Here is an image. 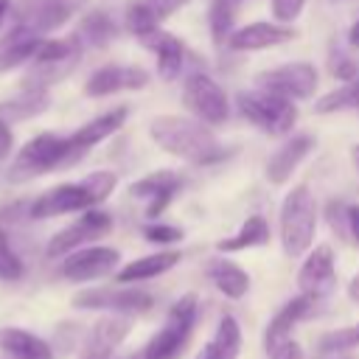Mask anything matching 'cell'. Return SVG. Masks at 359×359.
<instances>
[{"mask_svg":"<svg viewBox=\"0 0 359 359\" xmlns=\"http://www.w3.org/2000/svg\"><path fill=\"white\" fill-rule=\"evenodd\" d=\"M22 275H25L22 258L14 252L6 230L0 227V280H20Z\"/></svg>","mask_w":359,"mask_h":359,"instance_id":"33","label":"cell"},{"mask_svg":"<svg viewBox=\"0 0 359 359\" xmlns=\"http://www.w3.org/2000/svg\"><path fill=\"white\" fill-rule=\"evenodd\" d=\"M0 348L11 359H53V348L42 337L14 325L0 328Z\"/></svg>","mask_w":359,"mask_h":359,"instance_id":"22","label":"cell"},{"mask_svg":"<svg viewBox=\"0 0 359 359\" xmlns=\"http://www.w3.org/2000/svg\"><path fill=\"white\" fill-rule=\"evenodd\" d=\"M238 112L264 135H289L297 123L294 101H286L280 95L264 93V90H244L236 98Z\"/></svg>","mask_w":359,"mask_h":359,"instance_id":"5","label":"cell"},{"mask_svg":"<svg viewBox=\"0 0 359 359\" xmlns=\"http://www.w3.org/2000/svg\"><path fill=\"white\" fill-rule=\"evenodd\" d=\"M348 297H351L353 303H359V275H356V278L348 283Z\"/></svg>","mask_w":359,"mask_h":359,"instance_id":"41","label":"cell"},{"mask_svg":"<svg viewBox=\"0 0 359 359\" xmlns=\"http://www.w3.org/2000/svg\"><path fill=\"white\" fill-rule=\"evenodd\" d=\"M129 328H132L129 325V317H118V314L101 317L90 328V334H87V339L81 345L79 359H112L115 356V348L126 339Z\"/></svg>","mask_w":359,"mask_h":359,"instance_id":"15","label":"cell"},{"mask_svg":"<svg viewBox=\"0 0 359 359\" xmlns=\"http://www.w3.org/2000/svg\"><path fill=\"white\" fill-rule=\"evenodd\" d=\"M126 118H129V109H126V107H115V109H109V112L95 115V118L87 121L84 126H79L70 137H73L76 146H81L84 151H90L93 146H98L101 140H107L109 135H115V132L126 123Z\"/></svg>","mask_w":359,"mask_h":359,"instance_id":"23","label":"cell"},{"mask_svg":"<svg viewBox=\"0 0 359 359\" xmlns=\"http://www.w3.org/2000/svg\"><path fill=\"white\" fill-rule=\"evenodd\" d=\"M348 236L359 244V205H351L348 208Z\"/></svg>","mask_w":359,"mask_h":359,"instance_id":"39","label":"cell"},{"mask_svg":"<svg viewBox=\"0 0 359 359\" xmlns=\"http://www.w3.org/2000/svg\"><path fill=\"white\" fill-rule=\"evenodd\" d=\"M317 67L309 62H292V65H278L269 70H261L255 76V87L272 95H280L286 101H303L311 98L317 90Z\"/></svg>","mask_w":359,"mask_h":359,"instance_id":"7","label":"cell"},{"mask_svg":"<svg viewBox=\"0 0 359 359\" xmlns=\"http://www.w3.org/2000/svg\"><path fill=\"white\" fill-rule=\"evenodd\" d=\"M180 264V252L177 250H160V252H151V255H143V258H135L129 261L123 269H118L115 280L118 283H137V280H151L168 269H174Z\"/></svg>","mask_w":359,"mask_h":359,"instance_id":"24","label":"cell"},{"mask_svg":"<svg viewBox=\"0 0 359 359\" xmlns=\"http://www.w3.org/2000/svg\"><path fill=\"white\" fill-rule=\"evenodd\" d=\"M348 42H351L353 48H359V20L351 25V31H348Z\"/></svg>","mask_w":359,"mask_h":359,"instance_id":"42","label":"cell"},{"mask_svg":"<svg viewBox=\"0 0 359 359\" xmlns=\"http://www.w3.org/2000/svg\"><path fill=\"white\" fill-rule=\"evenodd\" d=\"M8 8H11V0H0V28L6 25V17H8Z\"/></svg>","mask_w":359,"mask_h":359,"instance_id":"43","label":"cell"},{"mask_svg":"<svg viewBox=\"0 0 359 359\" xmlns=\"http://www.w3.org/2000/svg\"><path fill=\"white\" fill-rule=\"evenodd\" d=\"M109 230H112V216L107 210H98V208L84 210L73 224H67L65 230H59L56 236H50L45 252H48V258H62V255L67 258L70 252H76L79 247L84 250V244L107 236Z\"/></svg>","mask_w":359,"mask_h":359,"instance_id":"9","label":"cell"},{"mask_svg":"<svg viewBox=\"0 0 359 359\" xmlns=\"http://www.w3.org/2000/svg\"><path fill=\"white\" fill-rule=\"evenodd\" d=\"M149 135L163 151L194 165H210L230 154V149L222 146L202 121L188 115H157L149 123Z\"/></svg>","mask_w":359,"mask_h":359,"instance_id":"1","label":"cell"},{"mask_svg":"<svg viewBox=\"0 0 359 359\" xmlns=\"http://www.w3.org/2000/svg\"><path fill=\"white\" fill-rule=\"evenodd\" d=\"M39 42H42V36L31 34L28 28H22V25L17 22V28H14L6 39H0V73H6V70H11V67H17V65L34 59Z\"/></svg>","mask_w":359,"mask_h":359,"instance_id":"26","label":"cell"},{"mask_svg":"<svg viewBox=\"0 0 359 359\" xmlns=\"http://www.w3.org/2000/svg\"><path fill=\"white\" fill-rule=\"evenodd\" d=\"M121 261V252L112 247H84L70 252L62 261V278L73 280V283H84V280H95L109 275Z\"/></svg>","mask_w":359,"mask_h":359,"instance_id":"12","label":"cell"},{"mask_svg":"<svg viewBox=\"0 0 359 359\" xmlns=\"http://www.w3.org/2000/svg\"><path fill=\"white\" fill-rule=\"evenodd\" d=\"M182 104L205 126H219L230 115L224 90L210 76H205V73H191L185 79V84H182Z\"/></svg>","mask_w":359,"mask_h":359,"instance_id":"8","label":"cell"},{"mask_svg":"<svg viewBox=\"0 0 359 359\" xmlns=\"http://www.w3.org/2000/svg\"><path fill=\"white\" fill-rule=\"evenodd\" d=\"M306 0H272V14L278 22H294L303 11Z\"/></svg>","mask_w":359,"mask_h":359,"instance_id":"36","label":"cell"},{"mask_svg":"<svg viewBox=\"0 0 359 359\" xmlns=\"http://www.w3.org/2000/svg\"><path fill=\"white\" fill-rule=\"evenodd\" d=\"M143 236L151 244H174V241L182 238V230L180 227H171V224H149L143 230Z\"/></svg>","mask_w":359,"mask_h":359,"instance_id":"35","label":"cell"},{"mask_svg":"<svg viewBox=\"0 0 359 359\" xmlns=\"http://www.w3.org/2000/svg\"><path fill=\"white\" fill-rule=\"evenodd\" d=\"M351 160H353V168L359 171V143H356V146L351 149Z\"/></svg>","mask_w":359,"mask_h":359,"instance_id":"44","label":"cell"},{"mask_svg":"<svg viewBox=\"0 0 359 359\" xmlns=\"http://www.w3.org/2000/svg\"><path fill=\"white\" fill-rule=\"evenodd\" d=\"M76 309H90V311H109L118 317L129 314H143L154 306V297L143 289L135 286H95V289H81L73 294Z\"/></svg>","mask_w":359,"mask_h":359,"instance_id":"6","label":"cell"},{"mask_svg":"<svg viewBox=\"0 0 359 359\" xmlns=\"http://www.w3.org/2000/svg\"><path fill=\"white\" fill-rule=\"evenodd\" d=\"M140 42L157 56V73H160L163 81L180 79V73H182V59H185V45H182L180 36H174V34H168V31L160 28V31L143 36Z\"/></svg>","mask_w":359,"mask_h":359,"instance_id":"20","label":"cell"},{"mask_svg":"<svg viewBox=\"0 0 359 359\" xmlns=\"http://www.w3.org/2000/svg\"><path fill=\"white\" fill-rule=\"evenodd\" d=\"M351 348H359V323L337 328V331H328V334H323L317 339V353L320 356H337V353L351 351Z\"/></svg>","mask_w":359,"mask_h":359,"instance_id":"32","label":"cell"},{"mask_svg":"<svg viewBox=\"0 0 359 359\" xmlns=\"http://www.w3.org/2000/svg\"><path fill=\"white\" fill-rule=\"evenodd\" d=\"M76 34H79L81 42H87L93 48H104L115 36V22H112V17L107 11H90L81 20V25H79Z\"/></svg>","mask_w":359,"mask_h":359,"instance_id":"29","label":"cell"},{"mask_svg":"<svg viewBox=\"0 0 359 359\" xmlns=\"http://www.w3.org/2000/svg\"><path fill=\"white\" fill-rule=\"evenodd\" d=\"M280 244L289 258L303 255L317 230V199L309 191V185H294L280 205Z\"/></svg>","mask_w":359,"mask_h":359,"instance_id":"4","label":"cell"},{"mask_svg":"<svg viewBox=\"0 0 359 359\" xmlns=\"http://www.w3.org/2000/svg\"><path fill=\"white\" fill-rule=\"evenodd\" d=\"M210 36L219 48L227 45V39L233 36V20H236V0H213L210 3Z\"/></svg>","mask_w":359,"mask_h":359,"instance_id":"31","label":"cell"},{"mask_svg":"<svg viewBox=\"0 0 359 359\" xmlns=\"http://www.w3.org/2000/svg\"><path fill=\"white\" fill-rule=\"evenodd\" d=\"M337 283V266H334V250L328 244H320L309 252L297 272V286L300 294H309L314 300L325 297Z\"/></svg>","mask_w":359,"mask_h":359,"instance_id":"13","label":"cell"},{"mask_svg":"<svg viewBox=\"0 0 359 359\" xmlns=\"http://www.w3.org/2000/svg\"><path fill=\"white\" fill-rule=\"evenodd\" d=\"M149 84V73L143 67L135 65H104L98 67L87 84H84V95L87 98H104L121 90H143Z\"/></svg>","mask_w":359,"mask_h":359,"instance_id":"14","label":"cell"},{"mask_svg":"<svg viewBox=\"0 0 359 359\" xmlns=\"http://www.w3.org/2000/svg\"><path fill=\"white\" fill-rule=\"evenodd\" d=\"M50 107V95L45 90H22L20 95L0 101V121L3 123H20V121H31L36 115H42Z\"/></svg>","mask_w":359,"mask_h":359,"instance_id":"27","label":"cell"},{"mask_svg":"<svg viewBox=\"0 0 359 359\" xmlns=\"http://www.w3.org/2000/svg\"><path fill=\"white\" fill-rule=\"evenodd\" d=\"M314 306H317V300L309 297V294H297V297H292L289 303H283V306L275 311V317L269 320V325H266V334H264L266 353H275L280 345H286V342L292 339L294 325H297L303 317H309V314L314 311Z\"/></svg>","mask_w":359,"mask_h":359,"instance_id":"17","label":"cell"},{"mask_svg":"<svg viewBox=\"0 0 359 359\" xmlns=\"http://www.w3.org/2000/svg\"><path fill=\"white\" fill-rule=\"evenodd\" d=\"M317 149V137L309 135V132H300V135H292L289 140H283V146L275 149V154L269 157L266 163V180L275 182V185H283L294 171L297 165Z\"/></svg>","mask_w":359,"mask_h":359,"instance_id":"16","label":"cell"},{"mask_svg":"<svg viewBox=\"0 0 359 359\" xmlns=\"http://www.w3.org/2000/svg\"><path fill=\"white\" fill-rule=\"evenodd\" d=\"M95 202L90 196V191L84 188V182H65L56 185L45 194H39L31 205H28V216L31 219H53V216H65V213H84L93 210Z\"/></svg>","mask_w":359,"mask_h":359,"instance_id":"10","label":"cell"},{"mask_svg":"<svg viewBox=\"0 0 359 359\" xmlns=\"http://www.w3.org/2000/svg\"><path fill=\"white\" fill-rule=\"evenodd\" d=\"M87 151L73 143V137H59L53 132H39L31 137L8 165V180L11 182H25L48 171H59L67 165H76Z\"/></svg>","mask_w":359,"mask_h":359,"instance_id":"2","label":"cell"},{"mask_svg":"<svg viewBox=\"0 0 359 359\" xmlns=\"http://www.w3.org/2000/svg\"><path fill=\"white\" fill-rule=\"evenodd\" d=\"M210 345L224 356V359H238L241 353V328L233 314H224L216 325V334L210 337Z\"/></svg>","mask_w":359,"mask_h":359,"instance_id":"30","label":"cell"},{"mask_svg":"<svg viewBox=\"0 0 359 359\" xmlns=\"http://www.w3.org/2000/svg\"><path fill=\"white\" fill-rule=\"evenodd\" d=\"M81 182H84V188L90 191L93 202H95V205H101V202L115 191L118 177H115V171H93V174H87Z\"/></svg>","mask_w":359,"mask_h":359,"instance_id":"34","label":"cell"},{"mask_svg":"<svg viewBox=\"0 0 359 359\" xmlns=\"http://www.w3.org/2000/svg\"><path fill=\"white\" fill-rule=\"evenodd\" d=\"M334 359H351V356H334Z\"/></svg>","mask_w":359,"mask_h":359,"instance_id":"45","label":"cell"},{"mask_svg":"<svg viewBox=\"0 0 359 359\" xmlns=\"http://www.w3.org/2000/svg\"><path fill=\"white\" fill-rule=\"evenodd\" d=\"M269 241V224L264 216H250L233 236L222 238L216 244L219 252H238V250H250V247H261Z\"/></svg>","mask_w":359,"mask_h":359,"instance_id":"28","label":"cell"},{"mask_svg":"<svg viewBox=\"0 0 359 359\" xmlns=\"http://www.w3.org/2000/svg\"><path fill=\"white\" fill-rule=\"evenodd\" d=\"M182 6H185V0H132L123 11V22L135 36L143 39V36L160 31V22Z\"/></svg>","mask_w":359,"mask_h":359,"instance_id":"19","label":"cell"},{"mask_svg":"<svg viewBox=\"0 0 359 359\" xmlns=\"http://www.w3.org/2000/svg\"><path fill=\"white\" fill-rule=\"evenodd\" d=\"M196 294H182L165 314L163 325L149 337V342L137 351L135 359H180V353L185 351L194 325H196Z\"/></svg>","mask_w":359,"mask_h":359,"instance_id":"3","label":"cell"},{"mask_svg":"<svg viewBox=\"0 0 359 359\" xmlns=\"http://www.w3.org/2000/svg\"><path fill=\"white\" fill-rule=\"evenodd\" d=\"M196 359H224V356H222V353H219V351H216V348L208 342V345H205V348L196 353Z\"/></svg>","mask_w":359,"mask_h":359,"instance_id":"40","label":"cell"},{"mask_svg":"<svg viewBox=\"0 0 359 359\" xmlns=\"http://www.w3.org/2000/svg\"><path fill=\"white\" fill-rule=\"evenodd\" d=\"M180 188H182V174H177L171 168H160V171H151V174L140 177L137 182H132L129 196L143 199L146 202V216L157 219L168 208V202L177 196Z\"/></svg>","mask_w":359,"mask_h":359,"instance_id":"11","label":"cell"},{"mask_svg":"<svg viewBox=\"0 0 359 359\" xmlns=\"http://www.w3.org/2000/svg\"><path fill=\"white\" fill-rule=\"evenodd\" d=\"M208 278L230 300H241L250 292V275L236 261H230V258H213V261H208Z\"/></svg>","mask_w":359,"mask_h":359,"instance_id":"25","label":"cell"},{"mask_svg":"<svg viewBox=\"0 0 359 359\" xmlns=\"http://www.w3.org/2000/svg\"><path fill=\"white\" fill-rule=\"evenodd\" d=\"M289 39H294V31L292 28H286L280 22H264V20H258V22H247V25L236 28L233 36L227 39V48L241 50V53L244 50H266V48H278V45H283Z\"/></svg>","mask_w":359,"mask_h":359,"instance_id":"18","label":"cell"},{"mask_svg":"<svg viewBox=\"0 0 359 359\" xmlns=\"http://www.w3.org/2000/svg\"><path fill=\"white\" fill-rule=\"evenodd\" d=\"M76 11V3L73 0H36L28 14L20 20L22 28H28L31 34L42 36V34H50L56 28H62Z\"/></svg>","mask_w":359,"mask_h":359,"instance_id":"21","label":"cell"},{"mask_svg":"<svg viewBox=\"0 0 359 359\" xmlns=\"http://www.w3.org/2000/svg\"><path fill=\"white\" fill-rule=\"evenodd\" d=\"M269 359H303V351L294 339H289L286 345H280L275 353H269Z\"/></svg>","mask_w":359,"mask_h":359,"instance_id":"37","label":"cell"},{"mask_svg":"<svg viewBox=\"0 0 359 359\" xmlns=\"http://www.w3.org/2000/svg\"><path fill=\"white\" fill-rule=\"evenodd\" d=\"M11 146H14V135H11V126L0 121V163L11 154Z\"/></svg>","mask_w":359,"mask_h":359,"instance_id":"38","label":"cell"}]
</instances>
